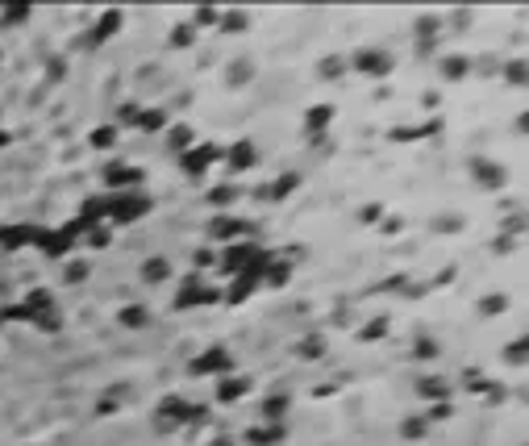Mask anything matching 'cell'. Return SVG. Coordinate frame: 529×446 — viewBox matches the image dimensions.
I'll return each mask as SVG.
<instances>
[{
	"label": "cell",
	"mask_w": 529,
	"mask_h": 446,
	"mask_svg": "<svg viewBox=\"0 0 529 446\" xmlns=\"http://www.w3.org/2000/svg\"><path fill=\"white\" fill-rule=\"evenodd\" d=\"M150 213V196L146 192H109V225H130Z\"/></svg>",
	"instance_id": "6da1fadb"
},
{
	"label": "cell",
	"mask_w": 529,
	"mask_h": 446,
	"mask_svg": "<svg viewBox=\"0 0 529 446\" xmlns=\"http://www.w3.org/2000/svg\"><path fill=\"white\" fill-rule=\"evenodd\" d=\"M221 159H225V146H217V142H200V146H192V150L179 155V167H183L192 179H200L213 163H221Z\"/></svg>",
	"instance_id": "7a4b0ae2"
},
{
	"label": "cell",
	"mask_w": 529,
	"mask_h": 446,
	"mask_svg": "<svg viewBox=\"0 0 529 446\" xmlns=\"http://www.w3.org/2000/svg\"><path fill=\"white\" fill-rule=\"evenodd\" d=\"M75 242H80V238H75L71 222H67V225H59V229H38V238H34V246H42V251H46V259H67Z\"/></svg>",
	"instance_id": "3957f363"
},
{
	"label": "cell",
	"mask_w": 529,
	"mask_h": 446,
	"mask_svg": "<svg viewBox=\"0 0 529 446\" xmlns=\"http://www.w3.org/2000/svg\"><path fill=\"white\" fill-rule=\"evenodd\" d=\"M259 259V246L255 242H233L229 251H225V259H221V267L229 271V275H242V271L250 267Z\"/></svg>",
	"instance_id": "277c9868"
},
{
	"label": "cell",
	"mask_w": 529,
	"mask_h": 446,
	"mask_svg": "<svg viewBox=\"0 0 529 446\" xmlns=\"http://www.w3.org/2000/svg\"><path fill=\"white\" fill-rule=\"evenodd\" d=\"M217 301H221L217 288L188 279V292H179V296H176V309H200V305H217Z\"/></svg>",
	"instance_id": "5b68a950"
},
{
	"label": "cell",
	"mask_w": 529,
	"mask_h": 446,
	"mask_svg": "<svg viewBox=\"0 0 529 446\" xmlns=\"http://www.w3.org/2000/svg\"><path fill=\"white\" fill-rule=\"evenodd\" d=\"M246 229H250V222H238V217H229V213H217V217L209 222V238H213V242H238Z\"/></svg>",
	"instance_id": "8992f818"
},
{
	"label": "cell",
	"mask_w": 529,
	"mask_h": 446,
	"mask_svg": "<svg viewBox=\"0 0 529 446\" xmlns=\"http://www.w3.org/2000/svg\"><path fill=\"white\" fill-rule=\"evenodd\" d=\"M229 367H233V358H229V351H221V346H213V351H205V355L196 358V363H192V367H188V371H192V375H213V371H229Z\"/></svg>",
	"instance_id": "52a82bcc"
},
{
	"label": "cell",
	"mask_w": 529,
	"mask_h": 446,
	"mask_svg": "<svg viewBox=\"0 0 529 446\" xmlns=\"http://www.w3.org/2000/svg\"><path fill=\"white\" fill-rule=\"evenodd\" d=\"M104 179H109L113 192H133V188L142 183V171H138V167H121V163H113V167L104 171Z\"/></svg>",
	"instance_id": "ba28073f"
},
{
	"label": "cell",
	"mask_w": 529,
	"mask_h": 446,
	"mask_svg": "<svg viewBox=\"0 0 529 446\" xmlns=\"http://www.w3.org/2000/svg\"><path fill=\"white\" fill-rule=\"evenodd\" d=\"M354 67H358L363 76H388V71H392V59H388L384 50H363V54L354 59Z\"/></svg>",
	"instance_id": "9c48e42d"
},
{
	"label": "cell",
	"mask_w": 529,
	"mask_h": 446,
	"mask_svg": "<svg viewBox=\"0 0 529 446\" xmlns=\"http://www.w3.org/2000/svg\"><path fill=\"white\" fill-rule=\"evenodd\" d=\"M38 238V225H13V229H0V246L4 251H21Z\"/></svg>",
	"instance_id": "30bf717a"
},
{
	"label": "cell",
	"mask_w": 529,
	"mask_h": 446,
	"mask_svg": "<svg viewBox=\"0 0 529 446\" xmlns=\"http://www.w3.org/2000/svg\"><path fill=\"white\" fill-rule=\"evenodd\" d=\"M225 159H229L233 171H242V167H255V163H259V150H255V142H238V146L225 150Z\"/></svg>",
	"instance_id": "8fae6325"
},
{
	"label": "cell",
	"mask_w": 529,
	"mask_h": 446,
	"mask_svg": "<svg viewBox=\"0 0 529 446\" xmlns=\"http://www.w3.org/2000/svg\"><path fill=\"white\" fill-rule=\"evenodd\" d=\"M133 126H138L142 134H159V130L167 126V113H163V109H142V113H133Z\"/></svg>",
	"instance_id": "7c38bea8"
},
{
	"label": "cell",
	"mask_w": 529,
	"mask_h": 446,
	"mask_svg": "<svg viewBox=\"0 0 529 446\" xmlns=\"http://www.w3.org/2000/svg\"><path fill=\"white\" fill-rule=\"evenodd\" d=\"M242 392H250V380H242V375H233V380H221V384H217V401H221V404L242 401Z\"/></svg>",
	"instance_id": "4fadbf2b"
},
{
	"label": "cell",
	"mask_w": 529,
	"mask_h": 446,
	"mask_svg": "<svg viewBox=\"0 0 529 446\" xmlns=\"http://www.w3.org/2000/svg\"><path fill=\"white\" fill-rule=\"evenodd\" d=\"M117 321H121L126 330H142V325H150V309H146V305H126V309L117 313Z\"/></svg>",
	"instance_id": "5bb4252c"
},
{
	"label": "cell",
	"mask_w": 529,
	"mask_h": 446,
	"mask_svg": "<svg viewBox=\"0 0 529 446\" xmlns=\"http://www.w3.org/2000/svg\"><path fill=\"white\" fill-rule=\"evenodd\" d=\"M417 388H421V397H425V401H446V397H450V384H446L442 375H425Z\"/></svg>",
	"instance_id": "9a60e30c"
},
{
	"label": "cell",
	"mask_w": 529,
	"mask_h": 446,
	"mask_svg": "<svg viewBox=\"0 0 529 446\" xmlns=\"http://www.w3.org/2000/svg\"><path fill=\"white\" fill-rule=\"evenodd\" d=\"M117 30H121V13L113 8V13H104V17H100V25L92 30V38H88V42H92V46H96V42H104V38H109V34H117Z\"/></svg>",
	"instance_id": "2e32d148"
},
{
	"label": "cell",
	"mask_w": 529,
	"mask_h": 446,
	"mask_svg": "<svg viewBox=\"0 0 529 446\" xmlns=\"http://www.w3.org/2000/svg\"><path fill=\"white\" fill-rule=\"evenodd\" d=\"M263 279H267V284H271V288H284V284H288V279H292V267H288V263H279V259H275V255H271V263H267Z\"/></svg>",
	"instance_id": "e0dca14e"
},
{
	"label": "cell",
	"mask_w": 529,
	"mask_h": 446,
	"mask_svg": "<svg viewBox=\"0 0 529 446\" xmlns=\"http://www.w3.org/2000/svg\"><path fill=\"white\" fill-rule=\"evenodd\" d=\"M329 121H334V104H317V109H309V113H305V126H309V134H312V130H325Z\"/></svg>",
	"instance_id": "ac0fdd59"
},
{
	"label": "cell",
	"mask_w": 529,
	"mask_h": 446,
	"mask_svg": "<svg viewBox=\"0 0 529 446\" xmlns=\"http://www.w3.org/2000/svg\"><path fill=\"white\" fill-rule=\"evenodd\" d=\"M167 275H171V263H167V259H150V263L142 267V279H146V284H163Z\"/></svg>",
	"instance_id": "d6986e66"
},
{
	"label": "cell",
	"mask_w": 529,
	"mask_h": 446,
	"mask_svg": "<svg viewBox=\"0 0 529 446\" xmlns=\"http://www.w3.org/2000/svg\"><path fill=\"white\" fill-rule=\"evenodd\" d=\"M471 171H475V179H484L487 188H500V183H504V171H500V167H492V163H484V159H480Z\"/></svg>",
	"instance_id": "ffe728a7"
},
{
	"label": "cell",
	"mask_w": 529,
	"mask_h": 446,
	"mask_svg": "<svg viewBox=\"0 0 529 446\" xmlns=\"http://www.w3.org/2000/svg\"><path fill=\"white\" fill-rule=\"evenodd\" d=\"M279 438H284V426H267V430H250L246 434V442H255V446H271Z\"/></svg>",
	"instance_id": "44dd1931"
},
{
	"label": "cell",
	"mask_w": 529,
	"mask_h": 446,
	"mask_svg": "<svg viewBox=\"0 0 529 446\" xmlns=\"http://www.w3.org/2000/svg\"><path fill=\"white\" fill-rule=\"evenodd\" d=\"M296 183H300V176H296V171H288L284 179H275V183L267 188V196H271V200H284V196H288V192H292Z\"/></svg>",
	"instance_id": "7402d4cb"
},
{
	"label": "cell",
	"mask_w": 529,
	"mask_h": 446,
	"mask_svg": "<svg viewBox=\"0 0 529 446\" xmlns=\"http://www.w3.org/2000/svg\"><path fill=\"white\" fill-rule=\"evenodd\" d=\"M246 25H250V17H246V13H238V8H233V13H221V30H229V34H242Z\"/></svg>",
	"instance_id": "603a6c76"
},
{
	"label": "cell",
	"mask_w": 529,
	"mask_h": 446,
	"mask_svg": "<svg viewBox=\"0 0 529 446\" xmlns=\"http://www.w3.org/2000/svg\"><path fill=\"white\" fill-rule=\"evenodd\" d=\"M92 146H96V150L117 146V126H100V130H92Z\"/></svg>",
	"instance_id": "cb8c5ba5"
},
{
	"label": "cell",
	"mask_w": 529,
	"mask_h": 446,
	"mask_svg": "<svg viewBox=\"0 0 529 446\" xmlns=\"http://www.w3.org/2000/svg\"><path fill=\"white\" fill-rule=\"evenodd\" d=\"M233 196H238V188H233V183H221V188H213V192H209V205H233Z\"/></svg>",
	"instance_id": "d4e9b609"
},
{
	"label": "cell",
	"mask_w": 529,
	"mask_h": 446,
	"mask_svg": "<svg viewBox=\"0 0 529 446\" xmlns=\"http://www.w3.org/2000/svg\"><path fill=\"white\" fill-rule=\"evenodd\" d=\"M167 142H171V146H176L179 155H183V150H192V130H188V126H176Z\"/></svg>",
	"instance_id": "484cf974"
},
{
	"label": "cell",
	"mask_w": 529,
	"mask_h": 446,
	"mask_svg": "<svg viewBox=\"0 0 529 446\" xmlns=\"http://www.w3.org/2000/svg\"><path fill=\"white\" fill-rule=\"evenodd\" d=\"M296 355H300V358H317V355H325V342H321V338H305V342L296 346Z\"/></svg>",
	"instance_id": "4316f807"
},
{
	"label": "cell",
	"mask_w": 529,
	"mask_h": 446,
	"mask_svg": "<svg viewBox=\"0 0 529 446\" xmlns=\"http://www.w3.org/2000/svg\"><path fill=\"white\" fill-rule=\"evenodd\" d=\"M442 71H446L450 80H458V76H467V59H458V54H450V59L442 63Z\"/></svg>",
	"instance_id": "83f0119b"
},
{
	"label": "cell",
	"mask_w": 529,
	"mask_h": 446,
	"mask_svg": "<svg viewBox=\"0 0 529 446\" xmlns=\"http://www.w3.org/2000/svg\"><path fill=\"white\" fill-rule=\"evenodd\" d=\"M192 38H196L192 25H176V30H171V46H192Z\"/></svg>",
	"instance_id": "f1b7e54d"
},
{
	"label": "cell",
	"mask_w": 529,
	"mask_h": 446,
	"mask_svg": "<svg viewBox=\"0 0 529 446\" xmlns=\"http://www.w3.org/2000/svg\"><path fill=\"white\" fill-rule=\"evenodd\" d=\"M504 358L509 363H525V338H517L513 346H504Z\"/></svg>",
	"instance_id": "f546056e"
},
{
	"label": "cell",
	"mask_w": 529,
	"mask_h": 446,
	"mask_svg": "<svg viewBox=\"0 0 529 446\" xmlns=\"http://www.w3.org/2000/svg\"><path fill=\"white\" fill-rule=\"evenodd\" d=\"M384 334H388V321H371L358 338H363V342H371V338H384Z\"/></svg>",
	"instance_id": "4dcf8cb0"
},
{
	"label": "cell",
	"mask_w": 529,
	"mask_h": 446,
	"mask_svg": "<svg viewBox=\"0 0 529 446\" xmlns=\"http://www.w3.org/2000/svg\"><path fill=\"white\" fill-rule=\"evenodd\" d=\"M192 263H196V267L205 271V267H213V263H217V255H213V251H209V246H200V251H196V255H192Z\"/></svg>",
	"instance_id": "1f68e13d"
},
{
	"label": "cell",
	"mask_w": 529,
	"mask_h": 446,
	"mask_svg": "<svg viewBox=\"0 0 529 446\" xmlns=\"http://www.w3.org/2000/svg\"><path fill=\"white\" fill-rule=\"evenodd\" d=\"M196 21H200V25H217V21H221V8H209V4H205V8H196Z\"/></svg>",
	"instance_id": "d6a6232c"
},
{
	"label": "cell",
	"mask_w": 529,
	"mask_h": 446,
	"mask_svg": "<svg viewBox=\"0 0 529 446\" xmlns=\"http://www.w3.org/2000/svg\"><path fill=\"white\" fill-rule=\"evenodd\" d=\"M342 71H346V59H329V63H321V76H329V80L342 76Z\"/></svg>",
	"instance_id": "836d02e7"
},
{
	"label": "cell",
	"mask_w": 529,
	"mask_h": 446,
	"mask_svg": "<svg viewBox=\"0 0 529 446\" xmlns=\"http://www.w3.org/2000/svg\"><path fill=\"white\" fill-rule=\"evenodd\" d=\"M30 17V4H17V8H8L4 13V25H13V21H25Z\"/></svg>",
	"instance_id": "e575fe53"
},
{
	"label": "cell",
	"mask_w": 529,
	"mask_h": 446,
	"mask_svg": "<svg viewBox=\"0 0 529 446\" xmlns=\"http://www.w3.org/2000/svg\"><path fill=\"white\" fill-rule=\"evenodd\" d=\"M288 409V397H271L267 401V417H275V413H284Z\"/></svg>",
	"instance_id": "d590c367"
},
{
	"label": "cell",
	"mask_w": 529,
	"mask_h": 446,
	"mask_svg": "<svg viewBox=\"0 0 529 446\" xmlns=\"http://www.w3.org/2000/svg\"><path fill=\"white\" fill-rule=\"evenodd\" d=\"M379 217H384V209H379V205H367V209L358 213V222H379Z\"/></svg>",
	"instance_id": "8d00e7d4"
},
{
	"label": "cell",
	"mask_w": 529,
	"mask_h": 446,
	"mask_svg": "<svg viewBox=\"0 0 529 446\" xmlns=\"http://www.w3.org/2000/svg\"><path fill=\"white\" fill-rule=\"evenodd\" d=\"M404 434H408V438H421V434H425V421H421V417H417V421H404Z\"/></svg>",
	"instance_id": "74e56055"
},
{
	"label": "cell",
	"mask_w": 529,
	"mask_h": 446,
	"mask_svg": "<svg viewBox=\"0 0 529 446\" xmlns=\"http://www.w3.org/2000/svg\"><path fill=\"white\" fill-rule=\"evenodd\" d=\"M504 305H509L504 296H492V301H484V305H480V313H500Z\"/></svg>",
	"instance_id": "f35d334b"
},
{
	"label": "cell",
	"mask_w": 529,
	"mask_h": 446,
	"mask_svg": "<svg viewBox=\"0 0 529 446\" xmlns=\"http://www.w3.org/2000/svg\"><path fill=\"white\" fill-rule=\"evenodd\" d=\"M504 76H509V80H517V84H521V80H525V67H521V63H509V67H504Z\"/></svg>",
	"instance_id": "ab89813d"
},
{
	"label": "cell",
	"mask_w": 529,
	"mask_h": 446,
	"mask_svg": "<svg viewBox=\"0 0 529 446\" xmlns=\"http://www.w3.org/2000/svg\"><path fill=\"white\" fill-rule=\"evenodd\" d=\"M84 275H88V263H71L67 267V279H84Z\"/></svg>",
	"instance_id": "60d3db41"
},
{
	"label": "cell",
	"mask_w": 529,
	"mask_h": 446,
	"mask_svg": "<svg viewBox=\"0 0 529 446\" xmlns=\"http://www.w3.org/2000/svg\"><path fill=\"white\" fill-rule=\"evenodd\" d=\"M434 30H438V21H434V17H425V21H421V25H417V34H421V38H430V34H434Z\"/></svg>",
	"instance_id": "b9f144b4"
},
{
	"label": "cell",
	"mask_w": 529,
	"mask_h": 446,
	"mask_svg": "<svg viewBox=\"0 0 529 446\" xmlns=\"http://www.w3.org/2000/svg\"><path fill=\"white\" fill-rule=\"evenodd\" d=\"M229 80H233V84H238V80H250V67H246V63H238V67H233V76H229Z\"/></svg>",
	"instance_id": "7bdbcfd3"
},
{
	"label": "cell",
	"mask_w": 529,
	"mask_h": 446,
	"mask_svg": "<svg viewBox=\"0 0 529 446\" xmlns=\"http://www.w3.org/2000/svg\"><path fill=\"white\" fill-rule=\"evenodd\" d=\"M417 355L430 358V355H438V346H434V342H417Z\"/></svg>",
	"instance_id": "ee69618b"
},
{
	"label": "cell",
	"mask_w": 529,
	"mask_h": 446,
	"mask_svg": "<svg viewBox=\"0 0 529 446\" xmlns=\"http://www.w3.org/2000/svg\"><path fill=\"white\" fill-rule=\"evenodd\" d=\"M8 142H13V134H8V130H0V146H8Z\"/></svg>",
	"instance_id": "f6af8a7d"
}]
</instances>
